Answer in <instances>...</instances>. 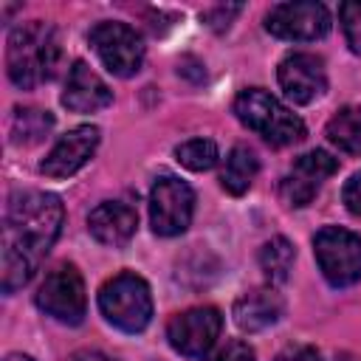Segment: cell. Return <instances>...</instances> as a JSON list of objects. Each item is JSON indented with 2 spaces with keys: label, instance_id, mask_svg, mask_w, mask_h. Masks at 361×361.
Segmentation results:
<instances>
[{
  "label": "cell",
  "instance_id": "cell-11",
  "mask_svg": "<svg viewBox=\"0 0 361 361\" xmlns=\"http://www.w3.org/2000/svg\"><path fill=\"white\" fill-rule=\"evenodd\" d=\"M338 169V161L324 152V149H313V152H305L293 161V166L288 169V175L282 178L279 183V197L285 206H307L316 192L322 189V183Z\"/></svg>",
  "mask_w": 361,
  "mask_h": 361
},
{
  "label": "cell",
  "instance_id": "cell-17",
  "mask_svg": "<svg viewBox=\"0 0 361 361\" xmlns=\"http://www.w3.org/2000/svg\"><path fill=\"white\" fill-rule=\"evenodd\" d=\"M257 172H259L257 155H254L248 147H234V149L226 155V164H223V172H220V183H223L226 192L243 195V192H248V186L254 183Z\"/></svg>",
  "mask_w": 361,
  "mask_h": 361
},
{
  "label": "cell",
  "instance_id": "cell-13",
  "mask_svg": "<svg viewBox=\"0 0 361 361\" xmlns=\"http://www.w3.org/2000/svg\"><path fill=\"white\" fill-rule=\"evenodd\" d=\"M99 147V127L93 124H79L73 130H68L54 149L39 161V172L48 178H71L73 172H79L87 158L96 152Z\"/></svg>",
  "mask_w": 361,
  "mask_h": 361
},
{
  "label": "cell",
  "instance_id": "cell-18",
  "mask_svg": "<svg viewBox=\"0 0 361 361\" xmlns=\"http://www.w3.org/2000/svg\"><path fill=\"white\" fill-rule=\"evenodd\" d=\"M327 141L341 152H350V155L361 152V104L341 107L327 121Z\"/></svg>",
  "mask_w": 361,
  "mask_h": 361
},
{
  "label": "cell",
  "instance_id": "cell-1",
  "mask_svg": "<svg viewBox=\"0 0 361 361\" xmlns=\"http://www.w3.org/2000/svg\"><path fill=\"white\" fill-rule=\"evenodd\" d=\"M65 220L62 200L51 192H14L6 203L3 217V262L0 282L3 293L23 288L48 248L56 243Z\"/></svg>",
  "mask_w": 361,
  "mask_h": 361
},
{
  "label": "cell",
  "instance_id": "cell-16",
  "mask_svg": "<svg viewBox=\"0 0 361 361\" xmlns=\"http://www.w3.org/2000/svg\"><path fill=\"white\" fill-rule=\"evenodd\" d=\"M282 313H285V302L274 288H254V290L243 293L231 310L234 324L245 333H257V330L276 324Z\"/></svg>",
  "mask_w": 361,
  "mask_h": 361
},
{
  "label": "cell",
  "instance_id": "cell-6",
  "mask_svg": "<svg viewBox=\"0 0 361 361\" xmlns=\"http://www.w3.org/2000/svg\"><path fill=\"white\" fill-rule=\"evenodd\" d=\"M195 212V192L186 180L175 175H161L152 183L149 192V223L158 237H175L183 234L192 223Z\"/></svg>",
  "mask_w": 361,
  "mask_h": 361
},
{
  "label": "cell",
  "instance_id": "cell-20",
  "mask_svg": "<svg viewBox=\"0 0 361 361\" xmlns=\"http://www.w3.org/2000/svg\"><path fill=\"white\" fill-rule=\"evenodd\" d=\"M293 259H296L293 243L285 240V237H274V240H268V243L259 248V268H262L265 276H268L271 282H276V285L290 276Z\"/></svg>",
  "mask_w": 361,
  "mask_h": 361
},
{
  "label": "cell",
  "instance_id": "cell-19",
  "mask_svg": "<svg viewBox=\"0 0 361 361\" xmlns=\"http://www.w3.org/2000/svg\"><path fill=\"white\" fill-rule=\"evenodd\" d=\"M54 127V116L39 107H17L11 116V141L23 147H34L48 138Z\"/></svg>",
  "mask_w": 361,
  "mask_h": 361
},
{
  "label": "cell",
  "instance_id": "cell-22",
  "mask_svg": "<svg viewBox=\"0 0 361 361\" xmlns=\"http://www.w3.org/2000/svg\"><path fill=\"white\" fill-rule=\"evenodd\" d=\"M338 20L353 54H361V0H347L338 6Z\"/></svg>",
  "mask_w": 361,
  "mask_h": 361
},
{
  "label": "cell",
  "instance_id": "cell-25",
  "mask_svg": "<svg viewBox=\"0 0 361 361\" xmlns=\"http://www.w3.org/2000/svg\"><path fill=\"white\" fill-rule=\"evenodd\" d=\"M341 200H344V206H347L353 214L361 217V172H355V175L344 183V189H341Z\"/></svg>",
  "mask_w": 361,
  "mask_h": 361
},
{
  "label": "cell",
  "instance_id": "cell-15",
  "mask_svg": "<svg viewBox=\"0 0 361 361\" xmlns=\"http://www.w3.org/2000/svg\"><path fill=\"white\" fill-rule=\"evenodd\" d=\"M87 228L90 234L110 248H121L133 240L138 228V214L133 206L118 203V200H104L87 214Z\"/></svg>",
  "mask_w": 361,
  "mask_h": 361
},
{
  "label": "cell",
  "instance_id": "cell-10",
  "mask_svg": "<svg viewBox=\"0 0 361 361\" xmlns=\"http://www.w3.org/2000/svg\"><path fill=\"white\" fill-rule=\"evenodd\" d=\"M220 327H223V316L217 307H192L169 319L166 338L172 350H178L180 355L197 358L214 347Z\"/></svg>",
  "mask_w": 361,
  "mask_h": 361
},
{
  "label": "cell",
  "instance_id": "cell-14",
  "mask_svg": "<svg viewBox=\"0 0 361 361\" xmlns=\"http://www.w3.org/2000/svg\"><path fill=\"white\" fill-rule=\"evenodd\" d=\"M113 102V90L104 85V79L90 71L82 59L71 65L65 90H62V104L73 113H96Z\"/></svg>",
  "mask_w": 361,
  "mask_h": 361
},
{
  "label": "cell",
  "instance_id": "cell-3",
  "mask_svg": "<svg viewBox=\"0 0 361 361\" xmlns=\"http://www.w3.org/2000/svg\"><path fill=\"white\" fill-rule=\"evenodd\" d=\"M234 116L271 147H290L305 138V121L259 87H248L234 99Z\"/></svg>",
  "mask_w": 361,
  "mask_h": 361
},
{
  "label": "cell",
  "instance_id": "cell-5",
  "mask_svg": "<svg viewBox=\"0 0 361 361\" xmlns=\"http://www.w3.org/2000/svg\"><path fill=\"white\" fill-rule=\"evenodd\" d=\"M313 254L333 288H347L361 279V237L355 231L324 226L313 237Z\"/></svg>",
  "mask_w": 361,
  "mask_h": 361
},
{
  "label": "cell",
  "instance_id": "cell-27",
  "mask_svg": "<svg viewBox=\"0 0 361 361\" xmlns=\"http://www.w3.org/2000/svg\"><path fill=\"white\" fill-rule=\"evenodd\" d=\"M68 361H116V358H110V355H104L102 350H76Z\"/></svg>",
  "mask_w": 361,
  "mask_h": 361
},
{
  "label": "cell",
  "instance_id": "cell-23",
  "mask_svg": "<svg viewBox=\"0 0 361 361\" xmlns=\"http://www.w3.org/2000/svg\"><path fill=\"white\" fill-rule=\"evenodd\" d=\"M209 361H257V355H254V350L245 344V341H226L223 347H217L212 355H209Z\"/></svg>",
  "mask_w": 361,
  "mask_h": 361
},
{
  "label": "cell",
  "instance_id": "cell-12",
  "mask_svg": "<svg viewBox=\"0 0 361 361\" xmlns=\"http://www.w3.org/2000/svg\"><path fill=\"white\" fill-rule=\"evenodd\" d=\"M279 87L293 104H310L327 87L324 62L316 54H290L279 62Z\"/></svg>",
  "mask_w": 361,
  "mask_h": 361
},
{
  "label": "cell",
  "instance_id": "cell-26",
  "mask_svg": "<svg viewBox=\"0 0 361 361\" xmlns=\"http://www.w3.org/2000/svg\"><path fill=\"white\" fill-rule=\"evenodd\" d=\"M274 361H322L319 353L307 344H296V347H285Z\"/></svg>",
  "mask_w": 361,
  "mask_h": 361
},
{
  "label": "cell",
  "instance_id": "cell-2",
  "mask_svg": "<svg viewBox=\"0 0 361 361\" xmlns=\"http://www.w3.org/2000/svg\"><path fill=\"white\" fill-rule=\"evenodd\" d=\"M59 59H62V48L56 28L51 23L31 20L8 34L6 65H8V79L17 87L31 90L39 82L54 79L59 71Z\"/></svg>",
  "mask_w": 361,
  "mask_h": 361
},
{
  "label": "cell",
  "instance_id": "cell-8",
  "mask_svg": "<svg viewBox=\"0 0 361 361\" xmlns=\"http://www.w3.org/2000/svg\"><path fill=\"white\" fill-rule=\"evenodd\" d=\"M90 45L104 68L121 79L133 76L144 65V42L127 23H99L90 28Z\"/></svg>",
  "mask_w": 361,
  "mask_h": 361
},
{
  "label": "cell",
  "instance_id": "cell-9",
  "mask_svg": "<svg viewBox=\"0 0 361 361\" xmlns=\"http://www.w3.org/2000/svg\"><path fill=\"white\" fill-rule=\"evenodd\" d=\"M265 28L279 39L310 42L330 31V11L316 0H296L279 3L268 11Z\"/></svg>",
  "mask_w": 361,
  "mask_h": 361
},
{
  "label": "cell",
  "instance_id": "cell-24",
  "mask_svg": "<svg viewBox=\"0 0 361 361\" xmlns=\"http://www.w3.org/2000/svg\"><path fill=\"white\" fill-rule=\"evenodd\" d=\"M240 14V6H214V8H206L200 17L214 28V31H223L228 28V23Z\"/></svg>",
  "mask_w": 361,
  "mask_h": 361
},
{
  "label": "cell",
  "instance_id": "cell-28",
  "mask_svg": "<svg viewBox=\"0 0 361 361\" xmlns=\"http://www.w3.org/2000/svg\"><path fill=\"white\" fill-rule=\"evenodd\" d=\"M6 361H34V358H28V355H20V353H11V355H6Z\"/></svg>",
  "mask_w": 361,
  "mask_h": 361
},
{
  "label": "cell",
  "instance_id": "cell-4",
  "mask_svg": "<svg viewBox=\"0 0 361 361\" xmlns=\"http://www.w3.org/2000/svg\"><path fill=\"white\" fill-rule=\"evenodd\" d=\"M99 310L113 327L124 333H141L152 319V296L147 282L130 271L116 274L99 290Z\"/></svg>",
  "mask_w": 361,
  "mask_h": 361
},
{
  "label": "cell",
  "instance_id": "cell-7",
  "mask_svg": "<svg viewBox=\"0 0 361 361\" xmlns=\"http://www.w3.org/2000/svg\"><path fill=\"white\" fill-rule=\"evenodd\" d=\"M37 307L62 324H79L85 319L87 299H85V282L76 265L65 262L48 271V276L37 290Z\"/></svg>",
  "mask_w": 361,
  "mask_h": 361
},
{
  "label": "cell",
  "instance_id": "cell-21",
  "mask_svg": "<svg viewBox=\"0 0 361 361\" xmlns=\"http://www.w3.org/2000/svg\"><path fill=\"white\" fill-rule=\"evenodd\" d=\"M178 161L192 172H206L217 164V144L212 138H189L175 149Z\"/></svg>",
  "mask_w": 361,
  "mask_h": 361
}]
</instances>
